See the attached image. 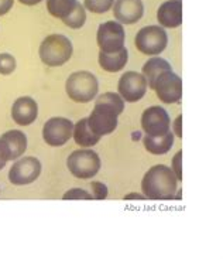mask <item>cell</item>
<instances>
[{"label":"cell","instance_id":"f1b7e54d","mask_svg":"<svg viewBox=\"0 0 223 259\" xmlns=\"http://www.w3.org/2000/svg\"><path fill=\"white\" fill-rule=\"evenodd\" d=\"M173 171L177 176L178 182L182 180V150H180L178 153L175 154L173 159Z\"/></svg>","mask_w":223,"mask_h":259},{"label":"cell","instance_id":"30bf717a","mask_svg":"<svg viewBox=\"0 0 223 259\" xmlns=\"http://www.w3.org/2000/svg\"><path fill=\"white\" fill-rule=\"evenodd\" d=\"M74 123L67 118H51L42 127V139L52 147L64 146L72 138Z\"/></svg>","mask_w":223,"mask_h":259},{"label":"cell","instance_id":"836d02e7","mask_svg":"<svg viewBox=\"0 0 223 259\" xmlns=\"http://www.w3.org/2000/svg\"><path fill=\"white\" fill-rule=\"evenodd\" d=\"M182 197V190H180V191H178V196H177V198H178V200H180V198H181Z\"/></svg>","mask_w":223,"mask_h":259},{"label":"cell","instance_id":"603a6c76","mask_svg":"<svg viewBox=\"0 0 223 259\" xmlns=\"http://www.w3.org/2000/svg\"><path fill=\"white\" fill-rule=\"evenodd\" d=\"M95 104H107V105L113 106L119 115L123 112V109H125V101L120 95L115 94V92H106L103 95H100V97H98Z\"/></svg>","mask_w":223,"mask_h":259},{"label":"cell","instance_id":"4316f807","mask_svg":"<svg viewBox=\"0 0 223 259\" xmlns=\"http://www.w3.org/2000/svg\"><path fill=\"white\" fill-rule=\"evenodd\" d=\"M91 190H92V197L93 200H105L107 197V187H106L103 183L100 182H92L91 183Z\"/></svg>","mask_w":223,"mask_h":259},{"label":"cell","instance_id":"44dd1931","mask_svg":"<svg viewBox=\"0 0 223 259\" xmlns=\"http://www.w3.org/2000/svg\"><path fill=\"white\" fill-rule=\"evenodd\" d=\"M78 5V0H47V10L51 16L64 20L68 17Z\"/></svg>","mask_w":223,"mask_h":259},{"label":"cell","instance_id":"ba28073f","mask_svg":"<svg viewBox=\"0 0 223 259\" xmlns=\"http://www.w3.org/2000/svg\"><path fill=\"white\" fill-rule=\"evenodd\" d=\"M157 98L164 104H177L182 98V79L173 70L161 72L154 82Z\"/></svg>","mask_w":223,"mask_h":259},{"label":"cell","instance_id":"5bb4252c","mask_svg":"<svg viewBox=\"0 0 223 259\" xmlns=\"http://www.w3.org/2000/svg\"><path fill=\"white\" fill-rule=\"evenodd\" d=\"M38 116V105L30 97H21L12 106V118L20 126L31 125Z\"/></svg>","mask_w":223,"mask_h":259},{"label":"cell","instance_id":"ffe728a7","mask_svg":"<svg viewBox=\"0 0 223 259\" xmlns=\"http://www.w3.org/2000/svg\"><path fill=\"white\" fill-rule=\"evenodd\" d=\"M0 139H3L6 142V145L10 149L12 153V160L19 159L21 154L26 152L27 149V136L21 131H9V132L3 133L0 136Z\"/></svg>","mask_w":223,"mask_h":259},{"label":"cell","instance_id":"d4e9b609","mask_svg":"<svg viewBox=\"0 0 223 259\" xmlns=\"http://www.w3.org/2000/svg\"><path fill=\"white\" fill-rule=\"evenodd\" d=\"M16 70V58L9 53H0V74L10 75Z\"/></svg>","mask_w":223,"mask_h":259},{"label":"cell","instance_id":"cb8c5ba5","mask_svg":"<svg viewBox=\"0 0 223 259\" xmlns=\"http://www.w3.org/2000/svg\"><path fill=\"white\" fill-rule=\"evenodd\" d=\"M115 0H84V7L92 13L103 14L113 7Z\"/></svg>","mask_w":223,"mask_h":259},{"label":"cell","instance_id":"9c48e42d","mask_svg":"<svg viewBox=\"0 0 223 259\" xmlns=\"http://www.w3.org/2000/svg\"><path fill=\"white\" fill-rule=\"evenodd\" d=\"M41 175V163L34 156H27L14 161L9 171V180L14 186H27Z\"/></svg>","mask_w":223,"mask_h":259},{"label":"cell","instance_id":"d6986e66","mask_svg":"<svg viewBox=\"0 0 223 259\" xmlns=\"http://www.w3.org/2000/svg\"><path fill=\"white\" fill-rule=\"evenodd\" d=\"M173 70L171 65L168 63L167 60L161 58V57H153L147 61L144 65H143V75L146 78L147 81V87H150L151 90L154 88V82L155 79L158 78L161 72L164 71H170Z\"/></svg>","mask_w":223,"mask_h":259},{"label":"cell","instance_id":"484cf974","mask_svg":"<svg viewBox=\"0 0 223 259\" xmlns=\"http://www.w3.org/2000/svg\"><path fill=\"white\" fill-rule=\"evenodd\" d=\"M64 200H93L92 194L82 189H72L67 191L63 197Z\"/></svg>","mask_w":223,"mask_h":259},{"label":"cell","instance_id":"7c38bea8","mask_svg":"<svg viewBox=\"0 0 223 259\" xmlns=\"http://www.w3.org/2000/svg\"><path fill=\"white\" fill-rule=\"evenodd\" d=\"M170 115L161 106H150L141 115V127L148 136H161L170 132Z\"/></svg>","mask_w":223,"mask_h":259},{"label":"cell","instance_id":"ac0fdd59","mask_svg":"<svg viewBox=\"0 0 223 259\" xmlns=\"http://www.w3.org/2000/svg\"><path fill=\"white\" fill-rule=\"evenodd\" d=\"M72 138L75 139L78 146L81 147L95 146L99 140H100V136L95 135V133L89 129V126H88V118H82V119H79L77 123L74 125Z\"/></svg>","mask_w":223,"mask_h":259},{"label":"cell","instance_id":"7402d4cb","mask_svg":"<svg viewBox=\"0 0 223 259\" xmlns=\"http://www.w3.org/2000/svg\"><path fill=\"white\" fill-rule=\"evenodd\" d=\"M63 21L65 23V26H68V27L71 28L82 27L85 24V21H86V9L84 7V5H81V3L78 2L75 10H74L68 17H65Z\"/></svg>","mask_w":223,"mask_h":259},{"label":"cell","instance_id":"3957f363","mask_svg":"<svg viewBox=\"0 0 223 259\" xmlns=\"http://www.w3.org/2000/svg\"><path fill=\"white\" fill-rule=\"evenodd\" d=\"M65 90L74 102H91L98 94V79L89 71H77L68 77Z\"/></svg>","mask_w":223,"mask_h":259},{"label":"cell","instance_id":"6da1fadb","mask_svg":"<svg viewBox=\"0 0 223 259\" xmlns=\"http://www.w3.org/2000/svg\"><path fill=\"white\" fill-rule=\"evenodd\" d=\"M177 176L164 164H157L150 168L141 180L143 196L148 200H171L177 193Z\"/></svg>","mask_w":223,"mask_h":259},{"label":"cell","instance_id":"2e32d148","mask_svg":"<svg viewBox=\"0 0 223 259\" xmlns=\"http://www.w3.org/2000/svg\"><path fill=\"white\" fill-rule=\"evenodd\" d=\"M99 65L107 72H119L126 67V64L129 61V51L126 47L120 49L115 53H103L99 51L98 57Z\"/></svg>","mask_w":223,"mask_h":259},{"label":"cell","instance_id":"d6a6232c","mask_svg":"<svg viewBox=\"0 0 223 259\" xmlns=\"http://www.w3.org/2000/svg\"><path fill=\"white\" fill-rule=\"evenodd\" d=\"M21 5H26V6H34V5H38L42 0H19Z\"/></svg>","mask_w":223,"mask_h":259},{"label":"cell","instance_id":"f546056e","mask_svg":"<svg viewBox=\"0 0 223 259\" xmlns=\"http://www.w3.org/2000/svg\"><path fill=\"white\" fill-rule=\"evenodd\" d=\"M14 5V0H0V16L7 14Z\"/></svg>","mask_w":223,"mask_h":259},{"label":"cell","instance_id":"277c9868","mask_svg":"<svg viewBox=\"0 0 223 259\" xmlns=\"http://www.w3.org/2000/svg\"><path fill=\"white\" fill-rule=\"evenodd\" d=\"M67 166L71 175L75 176L77 179L88 180L98 175V171L100 170V159L96 152L91 149H82V150H75L70 154Z\"/></svg>","mask_w":223,"mask_h":259},{"label":"cell","instance_id":"52a82bcc","mask_svg":"<svg viewBox=\"0 0 223 259\" xmlns=\"http://www.w3.org/2000/svg\"><path fill=\"white\" fill-rule=\"evenodd\" d=\"M125 28L119 21H105L102 23L96 33V41L100 51L115 53L125 47Z\"/></svg>","mask_w":223,"mask_h":259},{"label":"cell","instance_id":"83f0119b","mask_svg":"<svg viewBox=\"0 0 223 259\" xmlns=\"http://www.w3.org/2000/svg\"><path fill=\"white\" fill-rule=\"evenodd\" d=\"M12 160V153L10 149L6 145V142L3 139H0V170L5 167L7 164V161Z\"/></svg>","mask_w":223,"mask_h":259},{"label":"cell","instance_id":"e0dca14e","mask_svg":"<svg viewBox=\"0 0 223 259\" xmlns=\"http://www.w3.org/2000/svg\"><path fill=\"white\" fill-rule=\"evenodd\" d=\"M147 152L153 154H165L174 146V135L171 132L164 133L161 136H144L143 139Z\"/></svg>","mask_w":223,"mask_h":259},{"label":"cell","instance_id":"4fadbf2b","mask_svg":"<svg viewBox=\"0 0 223 259\" xmlns=\"http://www.w3.org/2000/svg\"><path fill=\"white\" fill-rule=\"evenodd\" d=\"M144 6L141 0H115L113 16L120 24H134L143 17Z\"/></svg>","mask_w":223,"mask_h":259},{"label":"cell","instance_id":"8992f818","mask_svg":"<svg viewBox=\"0 0 223 259\" xmlns=\"http://www.w3.org/2000/svg\"><path fill=\"white\" fill-rule=\"evenodd\" d=\"M119 113L107 104H95L93 111L88 118V126L98 136H105L118 127Z\"/></svg>","mask_w":223,"mask_h":259},{"label":"cell","instance_id":"7a4b0ae2","mask_svg":"<svg viewBox=\"0 0 223 259\" xmlns=\"http://www.w3.org/2000/svg\"><path fill=\"white\" fill-rule=\"evenodd\" d=\"M74 53V46L64 34L47 35L40 44L38 54L41 61L48 67H61L70 61Z\"/></svg>","mask_w":223,"mask_h":259},{"label":"cell","instance_id":"9a60e30c","mask_svg":"<svg viewBox=\"0 0 223 259\" xmlns=\"http://www.w3.org/2000/svg\"><path fill=\"white\" fill-rule=\"evenodd\" d=\"M161 27L177 28L182 24V0H167L157 10Z\"/></svg>","mask_w":223,"mask_h":259},{"label":"cell","instance_id":"5b68a950","mask_svg":"<svg viewBox=\"0 0 223 259\" xmlns=\"http://www.w3.org/2000/svg\"><path fill=\"white\" fill-rule=\"evenodd\" d=\"M134 44L146 56H158L168 44V35L161 26H147L136 34Z\"/></svg>","mask_w":223,"mask_h":259},{"label":"cell","instance_id":"8fae6325","mask_svg":"<svg viewBox=\"0 0 223 259\" xmlns=\"http://www.w3.org/2000/svg\"><path fill=\"white\" fill-rule=\"evenodd\" d=\"M119 95L126 102H137L146 95L147 81L143 74L136 71H127L125 72L118 85Z\"/></svg>","mask_w":223,"mask_h":259},{"label":"cell","instance_id":"4dcf8cb0","mask_svg":"<svg viewBox=\"0 0 223 259\" xmlns=\"http://www.w3.org/2000/svg\"><path fill=\"white\" fill-rule=\"evenodd\" d=\"M174 133L177 138H182V115H180L174 122Z\"/></svg>","mask_w":223,"mask_h":259},{"label":"cell","instance_id":"1f68e13d","mask_svg":"<svg viewBox=\"0 0 223 259\" xmlns=\"http://www.w3.org/2000/svg\"><path fill=\"white\" fill-rule=\"evenodd\" d=\"M146 197L143 194H137V193H132V194H127L125 196V200H144Z\"/></svg>","mask_w":223,"mask_h":259}]
</instances>
